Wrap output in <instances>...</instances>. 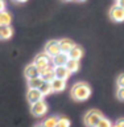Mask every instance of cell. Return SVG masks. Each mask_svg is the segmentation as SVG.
<instances>
[{"instance_id": "6da1fadb", "label": "cell", "mask_w": 124, "mask_h": 127, "mask_svg": "<svg viewBox=\"0 0 124 127\" xmlns=\"http://www.w3.org/2000/svg\"><path fill=\"white\" fill-rule=\"evenodd\" d=\"M90 94H91L90 86L87 85V83H83V82H79L77 85H74L73 89H71V97H73V99H75V101H78V102L86 101V99L90 97Z\"/></svg>"}, {"instance_id": "7a4b0ae2", "label": "cell", "mask_w": 124, "mask_h": 127, "mask_svg": "<svg viewBox=\"0 0 124 127\" xmlns=\"http://www.w3.org/2000/svg\"><path fill=\"white\" fill-rule=\"evenodd\" d=\"M102 118H103V114L99 110H95V109L90 110L85 115V125L87 127H97L99 122L102 121Z\"/></svg>"}, {"instance_id": "3957f363", "label": "cell", "mask_w": 124, "mask_h": 127, "mask_svg": "<svg viewBox=\"0 0 124 127\" xmlns=\"http://www.w3.org/2000/svg\"><path fill=\"white\" fill-rule=\"evenodd\" d=\"M33 64L41 70V69H44V67L51 65V57L49 54H46L45 52H41V53H38L37 56H36Z\"/></svg>"}, {"instance_id": "277c9868", "label": "cell", "mask_w": 124, "mask_h": 127, "mask_svg": "<svg viewBox=\"0 0 124 127\" xmlns=\"http://www.w3.org/2000/svg\"><path fill=\"white\" fill-rule=\"evenodd\" d=\"M45 53L49 54L51 58L61 53V46H59V41H58V40H51V41H48L46 42V45H45Z\"/></svg>"}, {"instance_id": "5b68a950", "label": "cell", "mask_w": 124, "mask_h": 127, "mask_svg": "<svg viewBox=\"0 0 124 127\" xmlns=\"http://www.w3.org/2000/svg\"><path fill=\"white\" fill-rule=\"evenodd\" d=\"M30 111L34 117H44L48 113V105L45 101H40L37 103H33L30 107Z\"/></svg>"}, {"instance_id": "8992f818", "label": "cell", "mask_w": 124, "mask_h": 127, "mask_svg": "<svg viewBox=\"0 0 124 127\" xmlns=\"http://www.w3.org/2000/svg\"><path fill=\"white\" fill-rule=\"evenodd\" d=\"M110 17L112 21H116V23L124 21V9L119 5H114L110 9Z\"/></svg>"}, {"instance_id": "52a82bcc", "label": "cell", "mask_w": 124, "mask_h": 127, "mask_svg": "<svg viewBox=\"0 0 124 127\" xmlns=\"http://www.w3.org/2000/svg\"><path fill=\"white\" fill-rule=\"evenodd\" d=\"M40 77L44 79V82H51L55 78V75H54V66L49 65V66L41 69V70H40Z\"/></svg>"}, {"instance_id": "ba28073f", "label": "cell", "mask_w": 124, "mask_h": 127, "mask_svg": "<svg viewBox=\"0 0 124 127\" xmlns=\"http://www.w3.org/2000/svg\"><path fill=\"white\" fill-rule=\"evenodd\" d=\"M26 98H28V102L30 103V105H33V103H37L40 101H44V95L41 94V91L38 89H29L26 93Z\"/></svg>"}, {"instance_id": "9c48e42d", "label": "cell", "mask_w": 124, "mask_h": 127, "mask_svg": "<svg viewBox=\"0 0 124 127\" xmlns=\"http://www.w3.org/2000/svg\"><path fill=\"white\" fill-rule=\"evenodd\" d=\"M67 61H69V54L67 53H59L58 56H55V57L51 58V65H53L54 67L55 66H65Z\"/></svg>"}, {"instance_id": "30bf717a", "label": "cell", "mask_w": 124, "mask_h": 127, "mask_svg": "<svg viewBox=\"0 0 124 127\" xmlns=\"http://www.w3.org/2000/svg\"><path fill=\"white\" fill-rule=\"evenodd\" d=\"M24 74H25V77H26L28 79L37 78V77H40V69L34 65V64H30V65H28V66L25 67Z\"/></svg>"}, {"instance_id": "8fae6325", "label": "cell", "mask_w": 124, "mask_h": 127, "mask_svg": "<svg viewBox=\"0 0 124 127\" xmlns=\"http://www.w3.org/2000/svg\"><path fill=\"white\" fill-rule=\"evenodd\" d=\"M54 75H55V78L66 81V79L70 77V71L67 70L66 66H55L54 67Z\"/></svg>"}, {"instance_id": "7c38bea8", "label": "cell", "mask_w": 124, "mask_h": 127, "mask_svg": "<svg viewBox=\"0 0 124 127\" xmlns=\"http://www.w3.org/2000/svg\"><path fill=\"white\" fill-rule=\"evenodd\" d=\"M67 54H69V58H70V60L79 61V60L82 58V56H83V49H82V48L79 46V45H75Z\"/></svg>"}, {"instance_id": "4fadbf2b", "label": "cell", "mask_w": 124, "mask_h": 127, "mask_svg": "<svg viewBox=\"0 0 124 127\" xmlns=\"http://www.w3.org/2000/svg\"><path fill=\"white\" fill-rule=\"evenodd\" d=\"M59 46H61L62 53H69V52L75 46V44L69 38H63V40H59Z\"/></svg>"}, {"instance_id": "5bb4252c", "label": "cell", "mask_w": 124, "mask_h": 127, "mask_svg": "<svg viewBox=\"0 0 124 127\" xmlns=\"http://www.w3.org/2000/svg\"><path fill=\"white\" fill-rule=\"evenodd\" d=\"M13 36V29L11 25L8 27H3L0 25V40H8Z\"/></svg>"}, {"instance_id": "9a60e30c", "label": "cell", "mask_w": 124, "mask_h": 127, "mask_svg": "<svg viewBox=\"0 0 124 127\" xmlns=\"http://www.w3.org/2000/svg\"><path fill=\"white\" fill-rule=\"evenodd\" d=\"M50 83L53 91H62L66 87V81H62V79H58V78H54Z\"/></svg>"}, {"instance_id": "2e32d148", "label": "cell", "mask_w": 124, "mask_h": 127, "mask_svg": "<svg viewBox=\"0 0 124 127\" xmlns=\"http://www.w3.org/2000/svg\"><path fill=\"white\" fill-rule=\"evenodd\" d=\"M11 21H12V16H11V13H8L7 11L0 12V25L8 27V25H11Z\"/></svg>"}, {"instance_id": "e0dca14e", "label": "cell", "mask_w": 124, "mask_h": 127, "mask_svg": "<svg viewBox=\"0 0 124 127\" xmlns=\"http://www.w3.org/2000/svg\"><path fill=\"white\" fill-rule=\"evenodd\" d=\"M44 83V79L41 77H37V78H32V79H28V87L29 89H38L42 86Z\"/></svg>"}, {"instance_id": "ac0fdd59", "label": "cell", "mask_w": 124, "mask_h": 127, "mask_svg": "<svg viewBox=\"0 0 124 127\" xmlns=\"http://www.w3.org/2000/svg\"><path fill=\"white\" fill-rule=\"evenodd\" d=\"M65 66L67 67V70L70 71V74L75 73V71L79 70V61H75V60H70L69 58V61H67V64Z\"/></svg>"}, {"instance_id": "d6986e66", "label": "cell", "mask_w": 124, "mask_h": 127, "mask_svg": "<svg viewBox=\"0 0 124 127\" xmlns=\"http://www.w3.org/2000/svg\"><path fill=\"white\" fill-rule=\"evenodd\" d=\"M40 91H41V94L45 97V95H49L53 93V89H51V83L50 82H44L42 86L40 87Z\"/></svg>"}, {"instance_id": "ffe728a7", "label": "cell", "mask_w": 124, "mask_h": 127, "mask_svg": "<svg viewBox=\"0 0 124 127\" xmlns=\"http://www.w3.org/2000/svg\"><path fill=\"white\" fill-rule=\"evenodd\" d=\"M57 123H58V118L49 117V118H46L45 121L42 122V125L45 127H57Z\"/></svg>"}, {"instance_id": "44dd1931", "label": "cell", "mask_w": 124, "mask_h": 127, "mask_svg": "<svg viewBox=\"0 0 124 127\" xmlns=\"http://www.w3.org/2000/svg\"><path fill=\"white\" fill-rule=\"evenodd\" d=\"M57 127H70V121L65 117H61L58 118V123H57Z\"/></svg>"}, {"instance_id": "7402d4cb", "label": "cell", "mask_w": 124, "mask_h": 127, "mask_svg": "<svg viewBox=\"0 0 124 127\" xmlns=\"http://www.w3.org/2000/svg\"><path fill=\"white\" fill-rule=\"evenodd\" d=\"M97 127H114V126H112V123H111L108 119L103 117V118H102V121L99 122V125H98Z\"/></svg>"}, {"instance_id": "603a6c76", "label": "cell", "mask_w": 124, "mask_h": 127, "mask_svg": "<svg viewBox=\"0 0 124 127\" xmlns=\"http://www.w3.org/2000/svg\"><path fill=\"white\" fill-rule=\"evenodd\" d=\"M116 95H118V98L120 99V101H124V87H119Z\"/></svg>"}, {"instance_id": "cb8c5ba5", "label": "cell", "mask_w": 124, "mask_h": 127, "mask_svg": "<svg viewBox=\"0 0 124 127\" xmlns=\"http://www.w3.org/2000/svg\"><path fill=\"white\" fill-rule=\"evenodd\" d=\"M118 86L119 87H124V73L118 77Z\"/></svg>"}, {"instance_id": "d4e9b609", "label": "cell", "mask_w": 124, "mask_h": 127, "mask_svg": "<svg viewBox=\"0 0 124 127\" xmlns=\"http://www.w3.org/2000/svg\"><path fill=\"white\" fill-rule=\"evenodd\" d=\"M114 127H124V118H120V119H118Z\"/></svg>"}, {"instance_id": "484cf974", "label": "cell", "mask_w": 124, "mask_h": 127, "mask_svg": "<svg viewBox=\"0 0 124 127\" xmlns=\"http://www.w3.org/2000/svg\"><path fill=\"white\" fill-rule=\"evenodd\" d=\"M5 11V3H4V0H0V12Z\"/></svg>"}, {"instance_id": "4316f807", "label": "cell", "mask_w": 124, "mask_h": 127, "mask_svg": "<svg viewBox=\"0 0 124 127\" xmlns=\"http://www.w3.org/2000/svg\"><path fill=\"white\" fill-rule=\"evenodd\" d=\"M116 5H119L120 8H123V9H124V0H118Z\"/></svg>"}, {"instance_id": "83f0119b", "label": "cell", "mask_w": 124, "mask_h": 127, "mask_svg": "<svg viewBox=\"0 0 124 127\" xmlns=\"http://www.w3.org/2000/svg\"><path fill=\"white\" fill-rule=\"evenodd\" d=\"M16 1H17V3H25L26 0H16Z\"/></svg>"}, {"instance_id": "f1b7e54d", "label": "cell", "mask_w": 124, "mask_h": 127, "mask_svg": "<svg viewBox=\"0 0 124 127\" xmlns=\"http://www.w3.org/2000/svg\"><path fill=\"white\" fill-rule=\"evenodd\" d=\"M34 127H45V126H44L42 123H41V125H37V126H34Z\"/></svg>"}, {"instance_id": "f546056e", "label": "cell", "mask_w": 124, "mask_h": 127, "mask_svg": "<svg viewBox=\"0 0 124 127\" xmlns=\"http://www.w3.org/2000/svg\"><path fill=\"white\" fill-rule=\"evenodd\" d=\"M66 1H70V0H66Z\"/></svg>"}, {"instance_id": "4dcf8cb0", "label": "cell", "mask_w": 124, "mask_h": 127, "mask_svg": "<svg viewBox=\"0 0 124 127\" xmlns=\"http://www.w3.org/2000/svg\"><path fill=\"white\" fill-rule=\"evenodd\" d=\"M81 1H85V0H81Z\"/></svg>"}]
</instances>
